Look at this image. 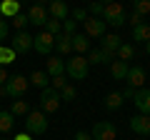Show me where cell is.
Segmentation results:
<instances>
[{"instance_id": "cell-1", "label": "cell", "mask_w": 150, "mask_h": 140, "mask_svg": "<svg viewBox=\"0 0 150 140\" xmlns=\"http://www.w3.org/2000/svg\"><path fill=\"white\" fill-rule=\"evenodd\" d=\"M100 20L105 23V25L120 28V25H125V23H128V15H125V8L120 5V3H108V5H103Z\"/></svg>"}, {"instance_id": "cell-2", "label": "cell", "mask_w": 150, "mask_h": 140, "mask_svg": "<svg viewBox=\"0 0 150 140\" xmlns=\"http://www.w3.org/2000/svg\"><path fill=\"white\" fill-rule=\"evenodd\" d=\"M28 88H30V83H28L25 75H10L8 83H5V95L13 98V100H23Z\"/></svg>"}, {"instance_id": "cell-3", "label": "cell", "mask_w": 150, "mask_h": 140, "mask_svg": "<svg viewBox=\"0 0 150 140\" xmlns=\"http://www.w3.org/2000/svg\"><path fill=\"white\" fill-rule=\"evenodd\" d=\"M88 70H90V65H88L85 55H75V58L65 60V73H68L73 80H85Z\"/></svg>"}, {"instance_id": "cell-4", "label": "cell", "mask_w": 150, "mask_h": 140, "mask_svg": "<svg viewBox=\"0 0 150 140\" xmlns=\"http://www.w3.org/2000/svg\"><path fill=\"white\" fill-rule=\"evenodd\" d=\"M48 130V120H45V113L40 110H30L25 115V133L28 135H43Z\"/></svg>"}, {"instance_id": "cell-5", "label": "cell", "mask_w": 150, "mask_h": 140, "mask_svg": "<svg viewBox=\"0 0 150 140\" xmlns=\"http://www.w3.org/2000/svg\"><path fill=\"white\" fill-rule=\"evenodd\" d=\"M120 45H123V38H120V35H115V33H105V35H103V48H100L103 63H112V58L118 55Z\"/></svg>"}, {"instance_id": "cell-6", "label": "cell", "mask_w": 150, "mask_h": 140, "mask_svg": "<svg viewBox=\"0 0 150 140\" xmlns=\"http://www.w3.org/2000/svg\"><path fill=\"white\" fill-rule=\"evenodd\" d=\"M90 138L93 140H115L118 138V128L110 123V120H98L90 130Z\"/></svg>"}, {"instance_id": "cell-7", "label": "cell", "mask_w": 150, "mask_h": 140, "mask_svg": "<svg viewBox=\"0 0 150 140\" xmlns=\"http://www.w3.org/2000/svg\"><path fill=\"white\" fill-rule=\"evenodd\" d=\"M60 108V93L53 90V88H45L43 93H40V113H55V110Z\"/></svg>"}, {"instance_id": "cell-8", "label": "cell", "mask_w": 150, "mask_h": 140, "mask_svg": "<svg viewBox=\"0 0 150 140\" xmlns=\"http://www.w3.org/2000/svg\"><path fill=\"white\" fill-rule=\"evenodd\" d=\"M125 83H128L130 88H135V90L145 88V68L143 65H130L128 75H125Z\"/></svg>"}, {"instance_id": "cell-9", "label": "cell", "mask_w": 150, "mask_h": 140, "mask_svg": "<svg viewBox=\"0 0 150 140\" xmlns=\"http://www.w3.org/2000/svg\"><path fill=\"white\" fill-rule=\"evenodd\" d=\"M33 48H35L40 55H48L50 50L55 48V38H53V35H48V33L43 30L40 35H35V38H33Z\"/></svg>"}, {"instance_id": "cell-10", "label": "cell", "mask_w": 150, "mask_h": 140, "mask_svg": "<svg viewBox=\"0 0 150 140\" xmlns=\"http://www.w3.org/2000/svg\"><path fill=\"white\" fill-rule=\"evenodd\" d=\"M135 108H138V115H150V88H140L133 98Z\"/></svg>"}, {"instance_id": "cell-11", "label": "cell", "mask_w": 150, "mask_h": 140, "mask_svg": "<svg viewBox=\"0 0 150 140\" xmlns=\"http://www.w3.org/2000/svg\"><path fill=\"white\" fill-rule=\"evenodd\" d=\"M28 20H30L33 25H43V28H45V23L50 20V18H48V8L40 5V3L30 5V10H28Z\"/></svg>"}, {"instance_id": "cell-12", "label": "cell", "mask_w": 150, "mask_h": 140, "mask_svg": "<svg viewBox=\"0 0 150 140\" xmlns=\"http://www.w3.org/2000/svg\"><path fill=\"white\" fill-rule=\"evenodd\" d=\"M85 38H103L105 35V23L100 18H88L85 20Z\"/></svg>"}, {"instance_id": "cell-13", "label": "cell", "mask_w": 150, "mask_h": 140, "mask_svg": "<svg viewBox=\"0 0 150 140\" xmlns=\"http://www.w3.org/2000/svg\"><path fill=\"white\" fill-rule=\"evenodd\" d=\"M48 15H53V20L63 23V20H68V15H70V8L65 5L63 0H53V3L48 5Z\"/></svg>"}, {"instance_id": "cell-14", "label": "cell", "mask_w": 150, "mask_h": 140, "mask_svg": "<svg viewBox=\"0 0 150 140\" xmlns=\"http://www.w3.org/2000/svg\"><path fill=\"white\" fill-rule=\"evenodd\" d=\"M130 130L138 135H150V115H133L130 118Z\"/></svg>"}, {"instance_id": "cell-15", "label": "cell", "mask_w": 150, "mask_h": 140, "mask_svg": "<svg viewBox=\"0 0 150 140\" xmlns=\"http://www.w3.org/2000/svg\"><path fill=\"white\" fill-rule=\"evenodd\" d=\"M30 48H33V38L28 35L25 30L18 33L15 38H13V50H15V55H18V53H28Z\"/></svg>"}, {"instance_id": "cell-16", "label": "cell", "mask_w": 150, "mask_h": 140, "mask_svg": "<svg viewBox=\"0 0 150 140\" xmlns=\"http://www.w3.org/2000/svg\"><path fill=\"white\" fill-rule=\"evenodd\" d=\"M45 73H48V78L65 75V60H63V58H50L48 65H45Z\"/></svg>"}, {"instance_id": "cell-17", "label": "cell", "mask_w": 150, "mask_h": 140, "mask_svg": "<svg viewBox=\"0 0 150 140\" xmlns=\"http://www.w3.org/2000/svg\"><path fill=\"white\" fill-rule=\"evenodd\" d=\"M18 13H20V3H18V0H3V3H0V15H3V20L15 18Z\"/></svg>"}, {"instance_id": "cell-18", "label": "cell", "mask_w": 150, "mask_h": 140, "mask_svg": "<svg viewBox=\"0 0 150 140\" xmlns=\"http://www.w3.org/2000/svg\"><path fill=\"white\" fill-rule=\"evenodd\" d=\"M128 70H130V65L123 63V60H112V63H110V75H112V80H125Z\"/></svg>"}, {"instance_id": "cell-19", "label": "cell", "mask_w": 150, "mask_h": 140, "mask_svg": "<svg viewBox=\"0 0 150 140\" xmlns=\"http://www.w3.org/2000/svg\"><path fill=\"white\" fill-rule=\"evenodd\" d=\"M73 50H75L78 55L90 53V40H88L83 33H75V35H73Z\"/></svg>"}, {"instance_id": "cell-20", "label": "cell", "mask_w": 150, "mask_h": 140, "mask_svg": "<svg viewBox=\"0 0 150 140\" xmlns=\"http://www.w3.org/2000/svg\"><path fill=\"white\" fill-rule=\"evenodd\" d=\"M28 83H30V85H35V88H40V90L50 88V78H48V73H43V70H35V73L28 78Z\"/></svg>"}, {"instance_id": "cell-21", "label": "cell", "mask_w": 150, "mask_h": 140, "mask_svg": "<svg viewBox=\"0 0 150 140\" xmlns=\"http://www.w3.org/2000/svg\"><path fill=\"white\" fill-rule=\"evenodd\" d=\"M123 95H120V93L118 90H115V93H108V95H105V100H103V105H105V110H118L120 108V105H123Z\"/></svg>"}, {"instance_id": "cell-22", "label": "cell", "mask_w": 150, "mask_h": 140, "mask_svg": "<svg viewBox=\"0 0 150 140\" xmlns=\"http://www.w3.org/2000/svg\"><path fill=\"white\" fill-rule=\"evenodd\" d=\"M55 48H58L63 55H68L70 50H73V38H70V35H65V33H60L58 38H55Z\"/></svg>"}, {"instance_id": "cell-23", "label": "cell", "mask_w": 150, "mask_h": 140, "mask_svg": "<svg viewBox=\"0 0 150 140\" xmlns=\"http://www.w3.org/2000/svg\"><path fill=\"white\" fill-rule=\"evenodd\" d=\"M13 125H15L13 113H10V110H0V133H10Z\"/></svg>"}, {"instance_id": "cell-24", "label": "cell", "mask_w": 150, "mask_h": 140, "mask_svg": "<svg viewBox=\"0 0 150 140\" xmlns=\"http://www.w3.org/2000/svg\"><path fill=\"white\" fill-rule=\"evenodd\" d=\"M133 40H138V43H148V40H150V25H148V23L133 28Z\"/></svg>"}, {"instance_id": "cell-25", "label": "cell", "mask_w": 150, "mask_h": 140, "mask_svg": "<svg viewBox=\"0 0 150 140\" xmlns=\"http://www.w3.org/2000/svg\"><path fill=\"white\" fill-rule=\"evenodd\" d=\"M13 63H15V50L0 45V68H8V65H13Z\"/></svg>"}, {"instance_id": "cell-26", "label": "cell", "mask_w": 150, "mask_h": 140, "mask_svg": "<svg viewBox=\"0 0 150 140\" xmlns=\"http://www.w3.org/2000/svg\"><path fill=\"white\" fill-rule=\"evenodd\" d=\"M10 113H13V118H15V115L25 118V115L30 113V105H28V100H13V105H10Z\"/></svg>"}, {"instance_id": "cell-27", "label": "cell", "mask_w": 150, "mask_h": 140, "mask_svg": "<svg viewBox=\"0 0 150 140\" xmlns=\"http://www.w3.org/2000/svg\"><path fill=\"white\" fill-rule=\"evenodd\" d=\"M133 55H135V48H133L130 43H123V45L118 48V60H123V63H128Z\"/></svg>"}, {"instance_id": "cell-28", "label": "cell", "mask_w": 150, "mask_h": 140, "mask_svg": "<svg viewBox=\"0 0 150 140\" xmlns=\"http://www.w3.org/2000/svg\"><path fill=\"white\" fill-rule=\"evenodd\" d=\"M45 33H48V35H53V38H58L60 33H63V23H58V20H53V18H50V20L45 23Z\"/></svg>"}, {"instance_id": "cell-29", "label": "cell", "mask_w": 150, "mask_h": 140, "mask_svg": "<svg viewBox=\"0 0 150 140\" xmlns=\"http://www.w3.org/2000/svg\"><path fill=\"white\" fill-rule=\"evenodd\" d=\"M28 23H30V20H28V13H18V15L13 18V25L18 28V33H23V30H25V25H28Z\"/></svg>"}, {"instance_id": "cell-30", "label": "cell", "mask_w": 150, "mask_h": 140, "mask_svg": "<svg viewBox=\"0 0 150 140\" xmlns=\"http://www.w3.org/2000/svg\"><path fill=\"white\" fill-rule=\"evenodd\" d=\"M135 13L145 18L150 13V0H135Z\"/></svg>"}, {"instance_id": "cell-31", "label": "cell", "mask_w": 150, "mask_h": 140, "mask_svg": "<svg viewBox=\"0 0 150 140\" xmlns=\"http://www.w3.org/2000/svg\"><path fill=\"white\" fill-rule=\"evenodd\" d=\"M75 95H78V90H75L73 85H65L63 90H60V100H65V103H68V100H75Z\"/></svg>"}, {"instance_id": "cell-32", "label": "cell", "mask_w": 150, "mask_h": 140, "mask_svg": "<svg viewBox=\"0 0 150 140\" xmlns=\"http://www.w3.org/2000/svg\"><path fill=\"white\" fill-rule=\"evenodd\" d=\"M85 60H88V65H100L103 63V53H100V50H90Z\"/></svg>"}, {"instance_id": "cell-33", "label": "cell", "mask_w": 150, "mask_h": 140, "mask_svg": "<svg viewBox=\"0 0 150 140\" xmlns=\"http://www.w3.org/2000/svg\"><path fill=\"white\" fill-rule=\"evenodd\" d=\"M75 30H78V23H75V20H63V33H65V35L73 38Z\"/></svg>"}, {"instance_id": "cell-34", "label": "cell", "mask_w": 150, "mask_h": 140, "mask_svg": "<svg viewBox=\"0 0 150 140\" xmlns=\"http://www.w3.org/2000/svg\"><path fill=\"white\" fill-rule=\"evenodd\" d=\"M68 85V83H65V75H58V78H50V88H53V90H63V88Z\"/></svg>"}, {"instance_id": "cell-35", "label": "cell", "mask_w": 150, "mask_h": 140, "mask_svg": "<svg viewBox=\"0 0 150 140\" xmlns=\"http://www.w3.org/2000/svg\"><path fill=\"white\" fill-rule=\"evenodd\" d=\"M73 20L75 23H85L88 20V10H85V8H75V10H73Z\"/></svg>"}, {"instance_id": "cell-36", "label": "cell", "mask_w": 150, "mask_h": 140, "mask_svg": "<svg viewBox=\"0 0 150 140\" xmlns=\"http://www.w3.org/2000/svg\"><path fill=\"white\" fill-rule=\"evenodd\" d=\"M128 23H130V25H133V28H138V25H143V23H145V18L143 15H138V13H130V15H128Z\"/></svg>"}, {"instance_id": "cell-37", "label": "cell", "mask_w": 150, "mask_h": 140, "mask_svg": "<svg viewBox=\"0 0 150 140\" xmlns=\"http://www.w3.org/2000/svg\"><path fill=\"white\" fill-rule=\"evenodd\" d=\"M88 13L95 15V18H100L103 15V3H90V5H88Z\"/></svg>"}, {"instance_id": "cell-38", "label": "cell", "mask_w": 150, "mask_h": 140, "mask_svg": "<svg viewBox=\"0 0 150 140\" xmlns=\"http://www.w3.org/2000/svg\"><path fill=\"white\" fill-rule=\"evenodd\" d=\"M8 30H10V25H8V20H3V18H0V45H3V40L8 38Z\"/></svg>"}, {"instance_id": "cell-39", "label": "cell", "mask_w": 150, "mask_h": 140, "mask_svg": "<svg viewBox=\"0 0 150 140\" xmlns=\"http://www.w3.org/2000/svg\"><path fill=\"white\" fill-rule=\"evenodd\" d=\"M135 93H138V90H135V88L125 85V90H120V95H123V100H133V98H135Z\"/></svg>"}, {"instance_id": "cell-40", "label": "cell", "mask_w": 150, "mask_h": 140, "mask_svg": "<svg viewBox=\"0 0 150 140\" xmlns=\"http://www.w3.org/2000/svg\"><path fill=\"white\" fill-rule=\"evenodd\" d=\"M73 140H93V138H90V133H85V130H78V133L73 135Z\"/></svg>"}, {"instance_id": "cell-41", "label": "cell", "mask_w": 150, "mask_h": 140, "mask_svg": "<svg viewBox=\"0 0 150 140\" xmlns=\"http://www.w3.org/2000/svg\"><path fill=\"white\" fill-rule=\"evenodd\" d=\"M8 78H10V75H8V70H5V68H0V85H5Z\"/></svg>"}, {"instance_id": "cell-42", "label": "cell", "mask_w": 150, "mask_h": 140, "mask_svg": "<svg viewBox=\"0 0 150 140\" xmlns=\"http://www.w3.org/2000/svg\"><path fill=\"white\" fill-rule=\"evenodd\" d=\"M13 140H33V135H28V133H18Z\"/></svg>"}, {"instance_id": "cell-43", "label": "cell", "mask_w": 150, "mask_h": 140, "mask_svg": "<svg viewBox=\"0 0 150 140\" xmlns=\"http://www.w3.org/2000/svg\"><path fill=\"white\" fill-rule=\"evenodd\" d=\"M145 53L150 55V40H148V43H145Z\"/></svg>"}, {"instance_id": "cell-44", "label": "cell", "mask_w": 150, "mask_h": 140, "mask_svg": "<svg viewBox=\"0 0 150 140\" xmlns=\"http://www.w3.org/2000/svg\"><path fill=\"white\" fill-rule=\"evenodd\" d=\"M0 110H3V108H0Z\"/></svg>"}]
</instances>
